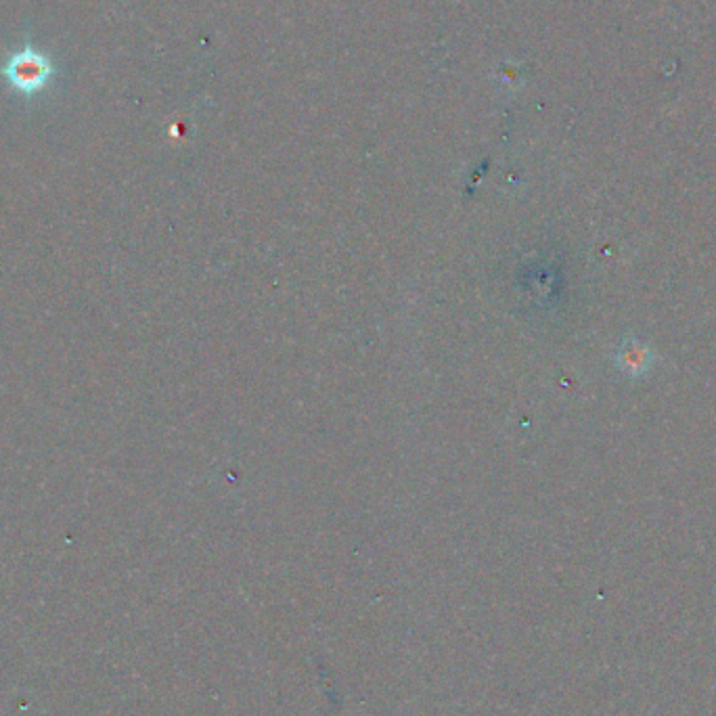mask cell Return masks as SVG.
Returning <instances> with one entry per match:
<instances>
[{"instance_id":"cell-1","label":"cell","mask_w":716,"mask_h":716,"mask_svg":"<svg viewBox=\"0 0 716 716\" xmlns=\"http://www.w3.org/2000/svg\"><path fill=\"white\" fill-rule=\"evenodd\" d=\"M57 67L49 55L32 47H24L13 53L7 63L0 67V76L7 80L13 91L32 97L49 86Z\"/></svg>"}]
</instances>
